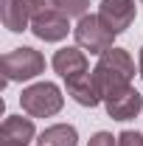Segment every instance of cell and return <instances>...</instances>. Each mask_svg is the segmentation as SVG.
I'll return each instance as SVG.
<instances>
[{
    "mask_svg": "<svg viewBox=\"0 0 143 146\" xmlns=\"http://www.w3.org/2000/svg\"><path fill=\"white\" fill-rule=\"evenodd\" d=\"M135 79V59L129 56V51L124 48H109L98 56L95 68H93V82L98 87L101 101H107L112 96L124 93L126 87H132Z\"/></svg>",
    "mask_w": 143,
    "mask_h": 146,
    "instance_id": "obj_1",
    "label": "cell"
},
{
    "mask_svg": "<svg viewBox=\"0 0 143 146\" xmlns=\"http://www.w3.org/2000/svg\"><path fill=\"white\" fill-rule=\"evenodd\" d=\"M0 70H3V84L9 82H28L45 70V56L36 48H14L0 59Z\"/></svg>",
    "mask_w": 143,
    "mask_h": 146,
    "instance_id": "obj_2",
    "label": "cell"
},
{
    "mask_svg": "<svg viewBox=\"0 0 143 146\" xmlns=\"http://www.w3.org/2000/svg\"><path fill=\"white\" fill-rule=\"evenodd\" d=\"M20 104H23V110L31 118H51V115H56L62 110L65 96H62V90L56 87L54 82H36V84L23 90Z\"/></svg>",
    "mask_w": 143,
    "mask_h": 146,
    "instance_id": "obj_3",
    "label": "cell"
},
{
    "mask_svg": "<svg viewBox=\"0 0 143 146\" xmlns=\"http://www.w3.org/2000/svg\"><path fill=\"white\" fill-rule=\"evenodd\" d=\"M73 36H76V45H79L81 51H90V54H95V56H101L104 51L115 48V45H112L115 34L104 25V20L98 17V14H84V17H79L76 28H73Z\"/></svg>",
    "mask_w": 143,
    "mask_h": 146,
    "instance_id": "obj_4",
    "label": "cell"
},
{
    "mask_svg": "<svg viewBox=\"0 0 143 146\" xmlns=\"http://www.w3.org/2000/svg\"><path fill=\"white\" fill-rule=\"evenodd\" d=\"M98 17L104 20L112 34H124L135 23V0H101L98 3Z\"/></svg>",
    "mask_w": 143,
    "mask_h": 146,
    "instance_id": "obj_5",
    "label": "cell"
},
{
    "mask_svg": "<svg viewBox=\"0 0 143 146\" xmlns=\"http://www.w3.org/2000/svg\"><path fill=\"white\" fill-rule=\"evenodd\" d=\"M36 129L31 118L23 115H9L0 127V146H28L34 141Z\"/></svg>",
    "mask_w": 143,
    "mask_h": 146,
    "instance_id": "obj_6",
    "label": "cell"
},
{
    "mask_svg": "<svg viewBox=\"0 0 143 146\" xmlns=\"http://www.w3.org/2000/svg\"><path fill=\"white\" fill-rule=\"evenodd\" d=\"M104 107H107V115L112 121H129V118H135L143 110V96L135 90V87H126L124 93L107 98Z\"/></svg>",
    "mask_w": 143,
    "mask_h": 146,
    "instance_id": "obj_7",
    "label": "cell"
},
{
    "mask_svg": "<svg viewBox=\"0 0 143 146\" xmlns=\"http://www.w3.org/2000/svg\"><path fill=\"white\" fill-rule=\"evenodd\" d=\"M54 70L68 82V79H73V76H81V73H90V62L87 56H84V51L81 48H59L54 54Z\"/></svg>",
    "mask_w": 143,
    "mask_h": 146,
    "instance_id": "obj_8",
    "label": "cell"
},
{
    "mask_svg": "<svg viewBox=\"0 0 143 146\" xmlns=\"http://www.w3.org/2000/svg\"><path fill=\"white\" fill-rule=\"evenodd\" d=\"M70 17H65V14H59V11H51V14H45V17H34L31 20V31H34L36 39H45V42H59V39H65L68 31H70Z\"/></svg>",
    "mask_w": 143,
    "mask_h": 146,
    "instance_id": "obj_9",
    "label": "cell"
},
{
    "mask_svg": "<svg viewBox=\"0 0 143 146\" xmlns=\"http://www.w3.org/2000/svg\"><path fill=\"white\" fill-rule=\"evenodd\" d=\"M65 84H68V96H73L76 104H81V107H98L101 104V96H98V87L93 82V73L73 76Z\"/></svg>",
    "mask_w": 143,
    "mask_h": 146,
    "instance_id": "obj_10",
    "label": "cell"
},
{
    "mask_svg": "<svg viewBox=\"0 0 143 146\" xmlns=\"http://www.w3.org/2000/svg\"><path fill=\"white\" fill-rule=\"evenodd\" d=\"M0 20L11 34L31 28V14H28L25 0H0Z\"/></svg>",
    "mask_w": 143,
    "mask_h": 146,
    "instance_id": "obj_11",
    "label": "cell"
},
{
    "mask_svg": "<svg viewBox=\"0 0 143 146\" xmlns=\"http://www.w3.org/2000/svg\"><path fill=\"white\" fill-rule=\"evenodd\" d=\"M36 146H79V132L70 124H54V127L42 129Z\"/></svg>",
    "mask_w": 143,
    "mask_h": 146,
    "instance_id": "obj_12",
    "label": "cell"
},
{
    "mask_svg": "<svg viewBox=\"0 0 143 146\" xmlns=\"http://www.w3.org/2000/svg\"><path fill=\"white\" fill-rule=\"evenodd\" d=\"M54 6L65 17H84L90 9V0H54Z\"/></svg>",
    "mask_w": 143,
    "mask_h": 146,
    "instance_id": "obj_13",
    "label": "cell"
},
{
    "mask_svg": "<svg viewBox=\"0 0 143 146\" xmlns=\"http://www.w3.org/2000/svg\"><path fill=\"white\" fill-rule=\"evenodd\" d=\"M118 146H143V135L135 129H124L118 135Z\"/></svg>",
    "mask_w": 143,
    "mask_h": 146,
    "instance_id": "obj_14",
    "label": "cell"
},
{
    "mask_svg": "<svg viewBox=\"0 0 143 146\" xmlns=\"http://www.w3.org/2000/svg\"><path fill=\"white\" fill-rule=\"evenodd\" d=\"M87 146H118V138H112L109 132H95Z\"/></svg>",
    "mask_w": 143,
    "mask_h": 146,
    "instance_id": "obj_15",
    "label": "cell"
},
{
    "mask_svg": "<svg viewBox=\"0 0 143 146\" xmlns=\"http://www.w3.org/2000/svg\"><path fill=\"white\" fill-rule=\"evenodd\" d=\"M140 76H143V48H140Z\"/></svg>",
    "mask_w": 143,
    "mask_h": 146,
    "instance_id": "obj_16",
    "label": "cell"
},
{
    "mask_svg": "<svg viewBox=\"0 0 143 146\" xmlns=\"http://www.w3.org/2000/svg\"><path fill=\"white\" fill-rule=\"evenodd\" d=\"M140 3H143V0H140Z\"/></svg>",
    "mask_w": 143,
    "mask_h": 146,
    "instance_id": "obj_17",
    "label": "cell"
}]
</instances>
